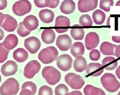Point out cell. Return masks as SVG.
Masks as SVG:
<instances>
[{
  "label": "cell",
  "instance_id": "1",
  "mask_svg": "<svg viewBox=\"0 0 120 95\" xmlns=\"http://www.w3.org/2000/svg\"><path fill=\"white\" fill-rule=\"evenodd\" d=\"M100 82L103 87L110 93L117 92L120 88V83L112 73H105L101 77Z\"/></svg>",
  "mask_w": 120,
  "mask_h": 95
},
{
  "label": "cell",
  "instance_id": "2",
  "mask_svg": "<svg viewBox=\"0 0 120 95\" xmlns=\"http://www.w3.org/2000/svg\"><path fill=\"white\" fill-rule=\"evenodd\" d=\"M42 75L47 83L55 85L61 79V74L58 70L52 66L45 67L42 71Z\"/></svg>",
  "mask_w": 120,
  "mask_h": 95
},
{
  "label": "cell",
  "instance_id": "3",
  "mask_svg": "<svg viewBox=\"0 0 120 95\" xmlns=\"http://www.w3.org/2000/svg\"><path fill=\"white\" fill-rule=\"evenodd\" d=\"M59 52L54 46H51L43 49L38 54V59L44 64H49L58 58Z\"/></svg>",
  "mask_w": 120,
  "mask_h": 95
},
{
  "label": "cell",
  "instance_id": "4",
  "mask_svg": "<svg viewBox=\"0 0 120 95\" xmlns=\"http://www.w3.org/2000/svg\"><path fill=\"white\" fill-rule=\"evenodd\" d=\"M19 90V84L15 78L7 79L0 87L1 95H16Z\"/></svg>",
  "mask_w": 120,
  "mask_h": 95
},
{
  "label": "cell",
  "instance_id": "5",
  "mask_svg": "<svg viewBox=\"0 0 120 95\" xmlns=\"http://www.w3.org/2000/svg\"><path fill=\"white\" fill-rule=\"evenodd\" d=\"M31 4L28 0H19L12 6V11L19 16H22L28 14L31 10Z\"/></svg>",
  "mask_w": 120,
  "mask_h": 95
},
{
  "label": "cell",
  "instance_id": "6",
  "mask_svg": "<svg viewBox=\"0 0 120 95\" xmlns=\"http://www.w3.org/2000/svg\"><path fill=\"white\" fill-rule=\"evenodd\" d=\"M65 80L71 89L75 90L81 89L85 84L82 77L75 73H68L65 77Z\"/></svg>",
  "mask_w": 120,
  "mask_h": 95
},
{
  "label": "cell",
  "instance_id": "7",
  "mask_svg": "<svg viewBox=\"0 0 120 95\" xmlns=\"http://www.w3.org/2000/svg\"><path fill=\"white\" fill-rule=\"evenodd\" d=\"M41 69V64L36 60H32L29 62L24 68L23 75L28 79H31Z\"/></svg>",
  "mask_w": 120,
  "mask_h": 95
},
{
  "label": "cell",
  "instance_id": "8",
  "mask_svg": "<svg viewBox=\"0 0 120 95\" xmlns=\"http://www.w3.org/2000/svg\"><path fill=\"white\" fill-rule=\"evenodd\" d=\"M24 46L31 54H35L40 48L41 42L37 37H30L24 40Z\"/></svg>",
  "mask_w": 120,
  "mask_h": 95
},
{
  "label": "cell",
  "instance_id": "9",
  "mask_svg": "<svg viewBox=\"0 0 120 95\" xmlns=\"http://www.w3.org/2000/svg\"><path fill=\"white\" fill-rule=\"evenodd\" d=\"M58 68L63 71L70 70L72 63V59L71 56L67 54L60 55L57 59Z\"/></svg>",
  "mask_w": 120,
  "mask_h": 95
},
{
  "label": "cell",
  "instance_id": "10",
  "mask_svg": "<svg viewBox=\"0 0 120 95\" xmlns=\"http://www.w3.org/2000/svg\"><path fill=\"white\" fill-rule=\"evenodd\" d=\"M99 42V36L95 32H91L88 33L85 37V47L88 50L96 48Z\"/></svg>",
  "mask_w": 120,
  "mask_h": 95
},
{
  "label": "cell",
  "instance_id": "11",
  "mask_svg": "<svg viewBox=\"0 0 120 95\" xmlns=\"http://www.w3.org/2000/svg\"><path fill=\"white\" fill-rule=\"evenodd\" d=\"M98 0H79L78 10L81 12L92 11L97 7Z\"/></svg>",
  "mask_w": 120,
  "mask_h": 95
},
{
  "label": "cell",
  "instance_id": "12",
  "mask_svg": "<svg viewBox=\"0 0 120 95\" xmlns=\"http://www.w3.org/2000/svg\"><path fill=\"white\" fill-rule=\"evenodd\" d=\"M17 64L11 60H9L4 64L1 68V72L4 76H10L15 75L18 71Z\"/></svg>",
  "mask_w": 120,
  "mask_h": 95
},
{
  "label": "cell",
  "instance_id": "13",
  "mask_svg": "<svg viewBox=\"0 0 120 95\" xmlns=\"http://www.w3.org/2000/svg\"><path fill=\"white\" fill-rule=\"evenodd\" d=\"M56 44L60 50L66 51L71 48L72 45V41L69 36L65 34L59 35L57 37Z\"/></svg>",
  "mask_w": 120,
  "mask_h": 95
},
{
  "label": "cell",
  "instance_id": "14",
  "mask_svg": "<svg viewBox=\"0 0 120 95\" xmlns=\"http://www.w3.org/2000/svg\"><path fill=\"white\" fill-rule=\"evenodd\" d=\"M5 15V18L0 26L7 32H12L15 31L17 28V26H18L17 21L13 17H12L10 15Z\"/></svg>",
  "mask_w": 120,
  "mask_h": 95
},
{
  "label": "cell",
  "instance_id": "15",
  "mask_svg": "<svg viewBox=\"0 0 120 95\" xmlns=\"http://www.w3.org/2000/svg\"><path fill=\"white\" fill-rule=\"evenodd\" d=\"M104 70L103 66L99 63H90L87 66L86 72L90 76L97 77L100 76Z\"/></svg>",
  "mask_w": 120,
  "mask_h": 95
},
{
  "label": "cell",
  "instance_id": "16",
  "mask_svg": "<svg viewBox=\"0 0 120 95\" xmlns=\"http://www.w3.org/2000/svg\"><path fill=\"white\" fill-rule=\"evenodd\" d=\"M23 23L24 27L31 31L36 30L39 26V21L37 17L33 15H29L25 17Z\"/></svg>",
  "mask_w": 120,
  "mask_h": 95
},
{
  "label": "cell",
  "instance_id": "17",
  "mask_svg": "<svg viewBox=\"0 0 120 95\" xmlns=\"http://www.w3.org/2000/svg\"><path fill=\"white\" fill-rule=\"evenodd\" d=\"M3 43L4 46L7 49L11 50L15 48L18 45L19 43V39L15 34H10L7 36Z\"/></svg>",
  "mask_w": 120,
  "mask_h": 95
},
{
  "label": "cell",
  "instance_id": "18",
  "mask_svg": "<svg viewBox=\"0 0 120 95\" xmlns=\"http://www.w3.org/2000/svg\"><path fill=\"white\" fill-rule=\"evenodd\" d=\"M60 9L63 14H71L75 9V3L72 0H64L60 6Z\"/></svg>",
  "mask_w": 120,
  "mask_h": 95
},
{
  "label": "cell",
  "instance_id": "19",
  "mask_svg": "<svg viewBox=\"0 0 120 95\" xmlns=\"http://www.w3.org/2000/svg\"><path fill=\"white\" fill-rule=\"evenodd\" d=\"M37 91L35 84L32 82L27 81L24 83L21 87L20 95H35Z\"/></svg>",
  "mask_w": 120,
  "mask_h": 95
},
{
  "label": "cell",
  "instance_id": "20",
  "mask_svg": "<svg viewBox=\"0 0 120 95\" xmlns=\"http://www.w3.org/2000/svg\"><path fill=\"white\" fill-rule=\"evenodd\" d=\"M39 18L42 22L44 23L49 24L52 22L55 17L53 11L48 9L42 10L39 13Z\"/></svg>",
  "mask_w": 120,
  "mask_h": 95
},
{
  "label": "cell",
  "instance_id": "21",
  "mask_svg": "<svg viewBox=\"0 0 120 95\" xmlns=\"http://www.w3.org/2000/svg\"><path fill=\"white\" fill-rule=\"evenodd\" d=\"M116 46V45L111 44V42L104 41L101 44L100 50L101 52L103 55L115 56V50Z\"/></svg>",
  "mask_w": 120,
  "mask_h": 95
},
{
  "label": "cell",
  "instance_id": "22",
  "mask_svg": "<svg viewBox=\"0 0 120 95\" xmlns=\"http://www.w3.org/2000/svg\"><path fill=\"white\" fill-rule=\"evenodd\" d=\"M87 66V61L85 58L82 56L76 57L74 63V68L76 71L82 72L86 70Z\"/></svg>",
  "mask_w": 120,
  "mask_h": 95
},
{
  "label": "cell",
  "instance_id": "23",
  "mask_svg": "<svg viewBox=\"0 0 120 95\" xmlns=\"http://www.w3.org/2000/svg\"><path fill=\"white\" fill-rule=\"evenodd\" d=\"M56 34L53 30L45 29L41 34V39L46 44H53L55 40Z\"/></svg>",
  "mask_w": 120,
  "mask_h": 95
},
{
  "label": "cell",
  "instance_id": "24",
  "mask_svg": "<svg viewBox=\"0 0 120 95\" xmlns=\"http://www.w3.org/2000/svg\"><path fill=\"white\" fill-rule=\"evenodd\" d=\"M102 66L106 70L113 71L117 68L118 62L117 60L112 56L104 58L102 62Z\"/></svg>",
  "mask_w": 120,
  "mask_h": 95
},
{
  "label": "cell",
  "instance_id": "25",
  "mask_svg": "<svg viewBox=\"0 0 120 95\" xmlns=\"http://www.w3.org/2000/svg\"><path fill=\"white\" fill-rule=\"evenodd\" d=\"M85 52V47L83 43L75 42L71 45V53L74 57H77L82 56Z\"/></svg>",
  "mask_w": 120,
  "mask_h": 95
},
{
  "label": "cell",
  "instance_id": "26",
  "mask_svg": "<svg viewBox=\"0 0 120 95\" xmlns=\"http://www.w3.org/2000/svg\"><path fill=\"white\" fill-rule=\"evenodd\" d=\"M13 58L18 62L23 63L28 59V53L24 49L19 48L14 51Z\"/></svg>",
  "mask_w": 120,
  "mask_h": 95
},
{
  "label": "cell",
  "instance_id": "27",
  "mask_svg": "<svg viewBox=\"0 0 120 95\" xmlns=\"http://www.w3.org/2000/svg\"><path fill=\"white\" fill-rule=\"evenodd\" d=\"M84 94L86 95H105V93L102 89L97 88L93 85L88 84L83 89Z\"/></svg>",
  "mask_w": 120,
  "mask_h": 95
},
{
  "label": "cell",
  "instance_id": "28",
  "mask_svg": "<svg viewBox=\"0 0 120 95\" xmlns=\"http://www.w3.org/2000/svg\"><path fill=\"white\" fill-rule=\"evenodd\" d=\"M92 18L94 23L99 25H102L105 22L106 14L103 11L100 10H97L92 14Z\"/></svg>",
  "mask_w": 120,
  "mask_h": 95
},
{
  "label": "cell",
  "instance_id": "29",
  "mask_svg": "<svg viewBox=\"0 0 120 95\" xmlns=\"http://www.w3.org/2000/svg\"><path fill=\"white\" fill-rule=\"evenodd\" d=\"M71 25L70 20L67 17L58 16L55 21V27H68Z\"/></svg>",
  "mask_w": 120,
  "mask_h": 95
},
{
  "label": "cell",
  "instance_id": "30",
  "mask_svg": "<svg viewBox=\"0 0 120 95\" xmlns=\"http://www.w3.org/2000/svg\"><path fill=\"white\" fill-rule=\"evenodd\" d=\"M71 35L75 41L83 40L85 35V32L83 29L73 28L71 30Z\"/></svg>",
  "mask_w": 120,
  "mask_h": 95
},
{
  "label": "cell",
  "instance_id": "31",
  "mask_svg": "<svg viewBox=\"0 0 120 95\" xmlns=\"http://www.w3.org/2000/svg\"><path fill=\"white\" fill-rule=\"evenodd\" d=\"M79 23L82 27H90L93 25L92 20L88 14L81 15L79 19Z\"/></svg>",
  "mask_w": 120,
  "mask_h": 95
},
{
  "label": "cell",
  "instance_id": "32",
  "mask_svg": "<svg viewBox=\"0 0 120 95\" xmlns=\"http://www.w3.org/2000/svg\"><path fill=\"white\" fill-rule=\"evenodd\" d=\"M114 5L113 0H100L99 7L106 12L110 11V7Z\"/></svg>",
  "mask_w": 120,
  "mask_h": 95
},
{
  "label": "cell",
  "instance_id": "33",
  "mask_svg": "<svg viewBox=\"0 0 120 95\" xmlns=\"http://www.w3.org/2000/svg\"><path fill=\"white\" fill-rule=\"evenodd\" d=\"M10 51L4 46L3 43L0 44V63H4L7 59Z\"/></svg>",
  "mask_w": 120,
  "mask_h": 95
},
{
  "label": "cell",
  "instance_id": "34",
  "mask_svg": "<svg viewBox=\"0 0 120 95\" xmlns=\"http://www.w3.org/2000/svg\"><path fill=\"white\" fill-rule=\"evenodd\" d=\"M17 33L19 36L23 37L28 36L31 33V31L25 28L23 25V22H21L19 23Z\"/></svg>",
  "mask_w": 120,
  "mask_h": 95
},
{
  "label": "cell",
  "instance_id": "35",
  "mask_svg": "<svg viewBox=\"0 0 120 95\" xmlns=\"http://www.w3.org/2000/svg\"><path fill=\"white\" fill-rule=\"evenodd\" d=\"M68 92V89L67 86L64 84L58 85L55 88V95H67Z\"/></svg>",
  "mask_w": 120,
  "mask_h": 95
},
{
  "label": "cell",
  "instance_id": "36",
  "mask_svg": "<svg viewBox=\"0 0 120 95\" xmlns=\"http://www.w3.org/2000/svg\"><path fill=\"white\" fill-rule=\"evenodd\" d=\"M35 6L39 8L48 7L51 3V0H34Z\"/></svg>",
  "mask_w": 120,
  "mask_h": 95
},
{
  "label": "cell",
  "instance_id": "37",
  "mask_svg": "<svg viewBox=\"0 0 120 95\" xmlns=\"http://www.w3.org/2000/svg\"><path fill=\"white\" fill-rule=\"evenodd\" d=\"M100 53L99 50L97 49H93L90 52L89 58L90 59L93 61H97L99 60L100 58Z\"/></svg>",
  "mask_w": 120,
  "mask_h": 95
},
{
  "label": "cell",
  "instance_id": "38",
  "mask_svg": "<svg viewBox=\"0 0 120 95\" xmlns=\"http://www.w3.org/2000/svg\"><path fill=\"white\" fill-rule=\"evenodd\" d=\"M38 95H53V91L51 87L44 85L40 88Z\"/></svg>",
  "mask_w": 120,
  "mask_h": 95
},
{
  "label": "cell",
  "instance_id": "39",
  "mask_svg": "<svg viewBox=\"0 0 120 95\" xmlns=\"http://www.w3.org/2000/svg\"><path fill=\"white\" fill-rule=\"evenodd\" d=\"M60 0H51V3L48 7L51 8H55L58 6Z\"/></svg>",
  "mask_w": 120,
  "mask_h": 95
},
{
  "label": "cell",
  "instance_id": "40",
  "mask_svg": "<svg viewBox=\"0 0 120 95\" xmlns=\"http://www.w3.org/2000/svg\"><path fill=\"white\" fill-rule=\"evenodd\" d=\"M7 0H0V10H3L5 9L7 7Z\"/></svg>",
  "mask_w": 120,
  "mask_h": 95
},
{
  "label": "cell",
  "instance_id": "41",
  "mask_svg": "<svg viewBox=\"0 0 120 95\" xmlns=\"http://www.w3.org/2000/svg\"><path fill=\"white\" fill-rule=\"evenodd\" d=\"M115 56H116L117 58L120 60V45H117L116 47L115 50Z\"/></svg>",
  "mask_w": 120,
  "mask_h": 95
},
{
  "label": "cell",
  "instance_id": "42",
  "mask_svg": "<svg viewBox=\"0 0 120 95\" xmlns=\"http://www.w3.org/2000/svg\"><path fill=\"white\" fill-rule=\"evenodd\" d=\"M112 39L113 41L120 44V36H112Z\"/></svg>",
  "mask_w": 120,
  "mask_h": 95
},
{
  "label": "cell",
  "instance_id": "43",
  "mask_svg": "<svg viewBox=\"0 0 120 95\" xmlns=\"http://www.w3.org/2000/svg\"><path fill=\"white\" fill-rule=\"evenodd\" d=\"M55 30L58 33H63L66 32L68 30V28H62V29H55Z\"/></svg>",
  "mask_w": 120,
  "mask_h": 95
},
{
  "label": "cell",
  "instance_id": "44",
  "mask_svg": "<svg viewBox=\"0 0 120 95\" xmlns=\"http://www.w3.org/2000/svg\"><path fill=\"white\" fill-rule=\"evenodd\" d=\"M5 18V15L3 14L2 12H0V26H1V25L2 24Z\"/></svg>",
  "mask_w": 120,
  "mask_h": 95
},
{
  "label": "cell",
  "instance_id": "45",
  "mask_svg": "<svg viewBox=\"0 0 120 95\" xmlns=\"http://www.w3.org/2000/svg\"><path fill=\"white\" fill-rule=\"evenodd\" d=\"M116 75H117V76L119 79H120V66H119L117 68L116 71H115Z\"/></svg>",
  "mask_w": 120,
  "mask_h": 95
},
{
  "label": "cell",
  "instance_id": "46",
  "mask_svg": "<svg viewBox=\"0 0 120 95\" xmlns=\"http://www.w3.org/2000/svg\"><path fill=\"white\" fill-rule=\"evenodd\" d=\"M67 95H82V93L81 92L79 91H73V92H71V93H67Z\"/></svg>",
  "mask_w": 120,
  "mask_h": 95
},
{
  "label": "cell",
  "instance_id": "47",
  "mask_svg": "<svg viewBox=\"0 0 120 95\" xmlns=\"http://www.w3.org/2000/svg\"><path fill=\"white\" fill-rule=\"evenodd\" d=\"M4 37V32L3 30L0 28V41L3 40Z\"/></svg>",
  "mask_w": 120,
  "mask_h": 95
},
{
  "label": "cell",
  "instance_id": "48",
  "mask_svg": "<svg viewBox=\"0 0 120 95\" xmlns=\"http://www.w3.org/2000/svg\"><path fill=\"white\" fill-rule=\"evenodd\" d=\"M107 25L110 26V17H109L107 20Z\"/></svg>",
  "mask_w": 120,
  "mask_h": 95
},
{
  "label": "cell",
  "instance_id": "49",
  "mask_svg": "<svg viewBox=\"0 0 120 95\" xmlns=\"http://www.w3.org/2000/svg\"><path fill=\"white\" fill-rule=\"evenodd\" d=\"M116 6H120V0L118 1L116 3Z\"/></svg>",
  "mask_w": 120,
  "mask_h": 95
},
{
  "label": "cell",
  "instance_id": "50",
  "mask_svg": "<svg viewBox=\"0 0 120 95\" xmlns=\"http://www.w3.org/2000/svg\"><path fill=\"white\" fill-rule=\"evenodd\" d=\"M75 26H78V27H79V26H81V25H74V27H75Z\"/></svg>",
  "mask_w": 120,
  "mask_h": 95
},
{
  "label": "cell",
  "instance_id": "51",
  "mask_svg": "<svg viewBox=\"0 0 120 95\" xmlns=\"http://www.w3.org/2000/svg\"><path fill=\"white\" fill-rule=\"evenodd\" d=\"M1 80H2V77H1V75H0V83H1Z\"/></svg>",
  "mask_w": 120,
  "mask_h": 95
},
{
  "label": "cell",
  "instance_id": "52",
  "mask_svg": "<svg viewBox=\"0 0 120 95\" xmlns=\"http://www.w3.org/2000/svg\"><path fill=\"white\" fill-rule=\"evenodd\" d=\"M118 95H120V91L118 93Z\"/></svg>",
  "mask_w": 120,
  "mask_h": 95
}]
</instances>
